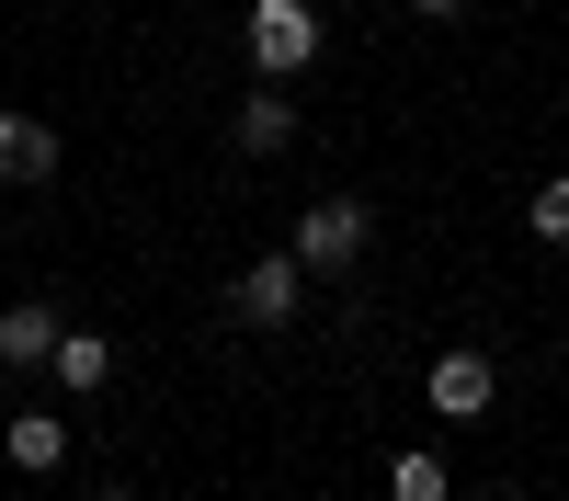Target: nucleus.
Returning a JSON list of instances; mask_svg holds the SVG:
<instances>
[{
    "instance_id": "1",
    "label": "nucleus",
    "mask_w": 569,
    "mask_h": 501,
    "mask_svg": "<svg viewBox=\"0 0 569 501\" xmlns=\"http://www.w3.org/2000/svg\"><path fill=\"white\" fill-rule=\"evenodd\" d=\"M297 308H308V262L297 251H262L240 285H228V319H240V331H284Z\"/></svg>"
},
{
    "instance_id": "2",
    "label": "nucleus",
    "mask_w": 569,
    "mask_h": 501,
    "mask_svg": "<svg viewBox=\"0 0 569 501\" xmlns=\"http://www.w3.org/2000/svg\"><path fill=\"white\" fill-rule=\"evenodd\" d=\"M365 240H376V217H365L353 194H319V206L297 217V262H308V273H353Z\"/></svg>"
},
{
    "instance_id": "3",
    "label": "nucleus",
    "mask_w": 569,
    "mask_h": 501,
    "mask_svg": "<svg viewBox=\"0 0 569 501\" xmlns=\"http://www.w3.org/2000/svg\"><path fill=\"white\" fill-rule=\"evenodd\" d=\"M308 58H319V12H308V0H251V69L284 80Z\"/></svg>"
},
{
    "instance_id": "4",
    "label": "nucleus",
    "mask_w": 569,
    "mask_h": 501,
    "mask_svg": "<svg viewBox=\"0 0 569 501\" xmlns=\"http://www.w3.org/2000/svg\"><path fill=\"white\" fill-rule=\"evenodd\" d=\"M421 399H433L445 422H479V410L501 399V377H490V353H467V342H456V353H433V377H421Z\"/></svg>"
},
{
    "instance_id": "5",
    "label": "nucleus",
    "mask_w": 569,
    "mask_h": 501,
    "mask_svg": "<svg viewBox=\"0 0 569 501\" xmlns=\"http://www.w3.org/2000/svg\"><path fill=\"white\" fill-rule=\"evenodd\" d=\"M58 331H69V319L46 308V297H12V308H0V364H46Z\"/></svg>"
},
{
    "instance_id": "6",
    "label": "nucleus",
    "mask_w": 569,
    "mask_h": 501,
    "mask_svg": "<svg viewBox=\"0 0 569 501\" xmlns=\"http://www.w3.org/2000/svg\"><path fill=\"white\" fill-rule=\"evenodd\" d=\"M0 455H12V468H58V455H69V433H58V410H12V422H0Z\"/></svg>"
},
{
    "instance_id": "7",
    "label": "nucleus",
    "mask_w": 569,
    "mask_h": 501,
    "mask_svg": "<svg viewBox=\"0 0 569 501\" xmlns=\"http://www.w3.org/2000/svg\"><path fill=\"white\" fill-rule=\"evenodd\" d=\"M0 171H12V182H46V171H58V126L0 114Z\"/></svg>"
},
{
    "instance_id": "8",
    "label": "nucleus",
    "mask_w": 569,
    "mask_h": 501,
    "mask_svg": "<svg viewBox=\"0 0 569 501\" xmlns=\"http://www.w3.org/2000/svg\"><path fill=\"white\" fill-rule=\"evenodd\" d=\"M284 137H297V103H284V91L262 80V91H251V103H240V149H251V160H273V149H284Z\"/></svg>"
},
{
    "instance_id": "9",
    "label": "nucleus",
    "mask_w": 569,
    "mask_h": 501,
    "mask_svg": "<svg viewBox=\"0 0 569 501\" xmlns=\"http://www.w3.org/2000/svg\"><path fill=\"white\" fill-rule=\"evenodd\" d=\"M46 377H58V388H103V377H114L103 331H58V353H46Z\"/></svg>"
},
{
    "instance_id": "10",
    "label": "nucleus",
    "mask_w": 569,
    "mask_h": 501,
    "mask_svg": "<svg viewBox=\"0 0 569 501\" xmlns=\"http://www.w3.org/2000/svg\"><path fill=\"white\" fill-rule=\"evenodd\" d=\"M388 501H445V455H433V444H410L399 468H388Z\"/></svg>"
},
{
    "instance_id": "11",
    "label": "nucleus",
    "mask_w": 569,
    "mask_h": 501,
    "mask_svg": "<svg viewBox=\"0 0 569 501\" xmlns=\"http://www.w3.org/2000/svg\"><path fill=\"white\" fill-rule=\"evenodd\" d=\"M525 228H536V240H569V171H547V182H536V206H525Z\"/></svg>"
},
{
    "instance_id": "12",
    "label": "nucleus",
    "mask_w": 569,
    "mask_h": 501,
    "mask_svg": "<svg viewBox=\"0 0 569 501\" xmlns=\"http://www.w3.org/2000/svg\"><path fill=\"white\" fill-rule=\"evenodd\" d=\"M410 12H467V0H410Z\"/></svg>"
},
{
    "instance_id": "13",
    "label": "nucleus",
    "mask_w": 569,
    "mask_h": 501,
    "mask_svg": "<svg viewBox=\"0 0 569 501\" xmlns=\"http://www.w3.org/2000/svg\"><path fill=\"white\" fill-rule=\"evenodd\" d=\"M91 501H137V490H91Z\"/></svg>"
}]
</instances>
